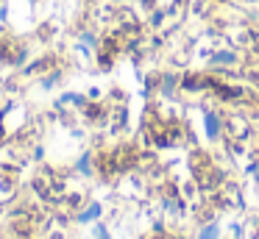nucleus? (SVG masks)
Here are the masks:
<instances>
[{"mask_svg": "<svg viewBox=\"0 0 259 239\" xmlns=\"http://www.w3.org/2000/svg\"><path fill=\"white\" fill-rule=\"evenodd\" d=\"M98 217H101V206L92 203V206H87V209L78 214V222H92V220H98Z\"/></svg>", "mask_w": 259, "mask_h": 239, "instance_id": "nucleus-1", "label": "nucleus"}, {"mask_svg": "<svg viewBox=\"0 0 259 239\" xmlns=\"http://www.w3.org/2000/svg\"><path fill=\"white\" fill-rule=\"evenodd\" d=\"M206 133H209L212 139L220 133V120H218L214 114H209V117H206Z\"/></svg>", "mask_w": 259, "mask_h": 239, "instance_id": "nucleus-2", "label": "nucleus"}, {"mask_svg": "<svg viewBox=\"0 0 259 239\" xmlns=\"http://www.w3.org/2000/svg\"><path fill=\"white\" fill-rule=\"evenodd\" d=\"M78 170H81V172H90V170H92V159H90V156H81Z\"/></svg>", "mask_w": 259, "mask_h": 239, "instance_id": "nucleus-4", "label": "nucleus"}, {"mask_svg": "<svg viewBox=\"0 0 259 239\" xmlns=\"http://www.w3.org/2000/svg\"><path fill=\"white\" fill-rule=\"evenodd\" d=\"M0 3H3V0H0Z\"/></svg>", "mask_w": 259, "mask_h": 239, "instance_id": "nucleus-6", "label": "nucleus"}, {"mask_svg": "<svg viewBox=\"0 0 259 239\" xmlns=\"http://www.w3.org/2000/svg\"><path fill=\"white\" fill-rule=\"evenodd\" d=\"M95 236H98V239H109L106 228H103V225H98V228H95Z\"/></svg>", "mask_w": 259, "mask_h": 239, "instance_id": "nucleus-5", "label": "nucleus"}, {"mask_svg": "<svg viewBox=\"0 0 259 239\" xmlns=\"http://www.w3.org/2000/svg\"><path fill=\"white\" fill-rule=\"evenodd\" d=\"M218 233H220L218 225H206V228L201 231V236H198V239H218Z\"/></svg>", "mask_w": 259, "mask_h": 239, "instance_id": "nucleus-3", "label": "nucleus"}]
</instances>
